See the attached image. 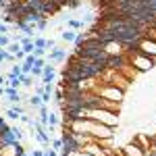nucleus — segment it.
I'll list each match as a JSON object with an SVG mask.
<instances>
[{"label":"nucleus","instance_id":"nucleus-1","mask_svg":"<svg viewBox=\"0 0 156 156\" xmlns=\"http://www.w3.org/2000/svg\"><path fill=\"white\" fill-rule=\"evenodd\" d=\"M125 62L131 65L133 69H137L140 73H150V71L156 69V60L146 56V54H142V52H137V50H127Z\"/></svg>","mask_w":156,"mask_h":156},{"label":"nucleus","instance_id":"nucleus-2","mask_svg":"<svg viewBox=\"0 0 156 156\" xmlns=\"http://www.w3.org/2000/svg\"><path fill=\"white\" fill-rule=\"evenodd\" d=\"M96 96L104 98V100H110V102H121V104H125V96H127V92H123L121 87L117 85H110V83H100L92 90Z\"/></svg>","mask_w":156,"mask_h":156},{"label":"nucleus","instance_id":"nucleus-3","mask_svg":"<svg viewBox=\"0 0 156 156\" xmlns=\"http://www.w3.org/2000/svg\"><path fill=\"white\" fill-rule=\"evenodd\" d=\"M127 44H123L121 40H115V37H110V40H104L102 42V52L106 54L108 58H119V56H125L127 54Z\"/></svg>","mask_w":156,"mask_h":156},{"label":"nucleus","instance_id":"nucleus-4","mask_svg":"<svg viewBox=\"0 0 156 156\" xmlns=\"http://www.w3.org/2000/svg\"><path fill=\"white\" fill-rule=\"evenodd\" d=\"M135 50L137 52H142L146 56H150V58H156V42L152 37H140L137 42H135Z\"/></svg>","mask_w":156,"mask_h":156},{"label":"nucleus","instance_id":"nucleus-5","mask_svg":"<svg viewBox=\"0 0 156 156\" xmlns=\"http://www.w3.org/2000/svg\"><path fill=\"white\" fill-rule=\"evenodd\" d=\"M23 146L19 144V142H15V140H9V142H4L2 148H0V156H23Z\"/></svg>","mask_w":156,"mask_h":156},{"label":"nucleus","instance_id":"nucleus-6","mask_svg":"<svg viewBox=\"0 0 156 156\" xmlns=\"http://www.w3.org/2000/svg\"><path fill=\"white\" fill-rule=\"evenodd\" d=\"M119 150H121V154H123V156H146V154H148V152H144V150H142L140 146L135 144L133 140L125 142V144L121 146Z\"/></svg>","mask_w":156,"mask_h":156},{"label":"nucleus","instance_id":"nucleus-7","mask_svg":"<svg viewBox=\"0 0 156 156\" xmlns=\"http://www.w3.org/2000/svg\"><path fill=\"white\" fill-rule=\"evenodd\" d=\"M131 140H133L137 146H140L144 152H150V148H152V137H150L146 131H135V133L131 135Z\"/></svg>","mask_w":156,"mask_h":156},{"label":"nucleus","instance_id":"nucleus-8","mask_svg":"<svg viewBox=\"0 0 156 156\" xmlns=\"http://www.w3.org/2000/svg\"><path fill=\"white\" fill-rule=\"evenodd\" d=\"M77 34H79V31H75V29H65V31L60 34V37H62L65 42H75Z\"/></svg>","mask_w":156,"mask_h":156},{"label":"nucleus","instance_id":"nucleus-9","mask_svg":"<svg viewBox=\"0 0 156 156\" xmlns=\"http://www.w3.org/2000/svg\"><path fill=\"white\" fill-rule=\"evenodd\" d=\"M60 58H65V50L62 48H56L48 54V60H60Z\"/></svg>","mask_w":156,"mask_h":156},{"label":"nucleus","instance_id":"nucleus-10","mask_svg":"<svg viewBox=\"0 0 156 156\" xmlns=\"http://www.w3.org/2000/svg\"><path fill=\"white\" fill-rule=\"evenodd\" d=\"M27 102H29V106H34V108L42 106V98L37 96V94H31V96H29V100H27Z\"/></svg>","mask_w":156,"mask_h":156},{"label":"nucleus","instance_id":"nucleus-11","mask_svg":"<svg viewBox=\"0 0 156 156\" xmlns=\"http://www.w3.org/2000/svg\"><path fill=\"white\" fill-rule=\"evenodd\" d=\"M19 50H21V44H19V42H11V44L6 46V52H11L12 56H15V54H17Z\"/></svg>","mask_w":156,"mask_h":156},{"label":"nucleus","instance_id":"nucleus-12","mask_svg":"<svg viewBox=\"0 0 156 156\" xmlns=\"http://www.w3.org/2000/svg\"><path fill=\"white\" fill-rule=\"evenodd\" d=\"M6 117L12 121H19V117H21V112L17 110V108H6Z\"/></svg>","mask_w":156,"mask_h":156},{"label":"nucleus","instance_id":"nucleus-13","mask_svg":"<svg viewBox=\"0 0 156 156\" xmlns=\"http://www.w3.org/2000/svg\"><path fill=\"white\" fill-rule=\"evenodd\" d=\"M67 25H69L71 29H75V31L83 27V23H81V21H75V19H69V21H67Z\"/></svg>","mask_w":156,"mask_h":156},{"label":"nucleus","instance_id":"nucleus-14","mask_svg":"<svg viewBox=\"0 0 156 156\" xmlns=\"http://www.w3.org/2000/svg\"><path fill=\"white\" fill-rule=\"evenodd\" d=\"M62 140H50V146H52V150H56V152H60V148H62Z\"/></svg>","mask_w":156,"mask_h":156},{"label":"nucleus","instance_id":"nucleus-15","mask_svg":"<svg viewBox=\"0 0 156 156\" xmlns=\"http://www.w3.org/2000/svg\"><path fill=\"white\" fill-rule=\"evenodd\" d=\"M31 77H42V67H31Z\"/></svg>","mask_w":156,"mask_h":156},{"label":"nucleus","instance_id":"nucleus-16","mask_svg":"<svg viewBox=\"0 0 156 156\" xmlns=\"http://www.w3.org/2000/svg\"><path fill=\"white\" fill-rule=\"evenodd\" d=\"M40 98H42V104H48V102H50V92H46V90H44V92L40 94Z\"/></svg>","mask_w":156,"mask_h":156},{"label":"nucleus","instance_id":"nucleus-17","mask_svg":"<svg viewBox=\"0 0 156 156\" xmlns=\"http://www.w3.org/2000/svg\"><path fill=\"white\" fill-rule=\"evenodd\" d=\"M9 54H11V52H6V48H0V62H2V60H6Z\"/></svg>","mask_w":156,"mask_h":156},{"label":"nucleus","instance_id":"nucleus-18","mask_svg":"<svg viewBox=\"0 0 156 156\" xmlns=\"http://www.w3.org/2000/svg\"><path fill=\"white\" fill-rule=\"evenodd\" d=\"M25 56H27V54H25L23 50H19V52L15 54V60H25Z\"/></svg>","mask_w":156,"mask_h":156},{"label":"nucleus","instance_id":"nucleus-19","mask_svg":"<svg viewBox=\"0 0 156 156\" xmlns=\"http://www.w3.org/2000/svg\"><path fill=\"white\" fill-rule=\"evenodd\" d=\"M44 156H58L56 150H44Z\"/></svg>","mask_w":156,"mask_h":156},{"label":"nucleus","instance_id":"nucleus-20","mask_svg":"<svg viewBox=\"0 0 156 156\" xmlns=\"http://www.w3.org/2000/svg\"><path fill=\"white\" fill-rule=\"evenodd\" d=\"M0 34H9V27L4 23H0Z\"/></svg>","mask_w":156,"mask_h":156},{"label":"nucleus","instance_id":"nucleus-21","mask_svg":"<svg viewBox=\"0 0 156 156\" xmlns=\"http://www.w3.org/2000/svg\"><path fill=\"white\" fill-rule=\"evenodd\" d=\"M34 156H44V150H34Z\"/></svg>","mask_w":156,"mask_h":156},{"label":"nucleus","instance_id":"nucleus-22","mask_svg":"<svg viewBox=\"0 0 156 156\" xmlns=\"http://www.w3.org/2000/svg\"><path fill=\"white\" fill-rule=\"evenodd\" d=\"M148 37H152V40L156 42V29H152V31H150V36H148Z\"/></svg>","mask_w":156,"mask_h":156},{"label":"nucleus","instance_id":"nucleus-23","mask_svg":"<svg viewBox=\"0 0 156 156\" xmlns=\"http://www.w3.org/2000/svg\"><path fill=\"white\" fill-rule=\"evenodd\" d=\"M2 83H6V77H2V75H0V85Z\"/></svg>","mask_w":156,"mask_h":156},{"label":"nucleus","instance_id":"nucleus-24","mask_svg":"<svg viewBox=\"0 0 156 156\" xmlns=\"http://www.w3.org/2000/svg\"><path fill=\"white\" fill-rule=\"evenodd\" d=\"M0 96H4V87L2 85H0Z\"/></svg>","mask_w":156,"mask_h":156},{"label":"nucleus","instance_id":"nucleus-25","mask_svg":"<svg viewBox=\"0 0 156 156\" xmlns=\"http://www.w3.org/2000/svg\"><path fill=\"white\" fill-rule=\"evenodd\" d=\"M121 156H123V154H121Z\"/></svg>","mask_w":156,"mask_h":156}]
</instances>
